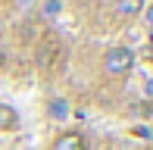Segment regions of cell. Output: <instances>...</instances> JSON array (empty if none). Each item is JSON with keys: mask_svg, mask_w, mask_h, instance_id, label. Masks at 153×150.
I'll list each match as a JSON object with an SVG mask.
<instances>
[{"mask_svg": "<svg viewBox=\"0 0 153 150\" xmlns=\"http://www.w3.org/2000/svg\"><path fill=\"white\" fill-rule=\"evenodd\" d=\"M144 94H147V97H153V78H147V85H144Z\"/></svg>", "mask_w": 153, "mask_h": 150, "instance_id": "cell-10", "label": "cell"}, {"mask_svg": "<svg viewBox=\"0 0 153 150\" xmlns=\"http://www.w3.org/2000/svg\"><path fill=\"white\" fill-rule=\"evenodd\" d=\"M47 113H50L53 119H66V116H69V100H62V97L50 100V106H47Z\"/></svg>", "mask_w": 153, "mask_h": 150, "instance_id": "cell-5", "label": "cell"}, {"mask_svg": "<svg viewBox=\"0 0 153 150\" xmlns=\"http://www.w3.org/2000/svg\"><path fill=\"white\" fill-rule=\"evenodd\" d=\"M116 13L119 16H141L144 13V0H116Z\"/></svg>", "mask_w": 153, "mask_h": 150, "instance_id": "cell-3", "label": "cell"}, {"mask_svg": "<svg viewBox=\"0 0 153 150\" xmlns=\"http://www.w3.org/2000/svg\"><path fill=\"white\" fill-rule=\"evenodd\" d=\"M16 122H19L16 110H13V106H6V103H0V131H3V128H13Z\"/></svg>", "mask_w": 153, "mask_h": 150, "instance_id": "cell-4", "label": "cell"}, {"mask_svg": "<svg viewBox=\"0 0 153 150\" xmlns=\"http://www.w3.org/2000/svg\"><path fill=\"white\" fill-rule=\"evenodd\" d=\"M53 150H88V144L81 134H62V138H56Z\"/></svg>", "mask_w": 153, "mask_h": 150, "instance_id": "cell-2", "label": "cell"}, {"mask_svg": "<svg viewBox=\"0 0 153 150\" xmlns=\"http://www.w3.org/2000/svg\"><path fill=\"white\" fill-rule=\"evenodd\" d=\"M131 66H134V53L128 47H109L103 53V69H106V75H125V72H131Z\"/></svg>", "mask_w": 153, "mask_h": 150, "instance_id": "cell-1", "label": "cell"}, {"mask_svg": "<svg viewBox=\"0 0 153 150\" xmlns=\"http://www.w3.org/2000/svg\"><path fill=\"white\" fill-rule=\"evenodd\" d=\"M144 22H147V25H150V28H153V6H150V10H147V13H144Z\"/></svg>", "mask_w": 153, "mask_h": 150, "instance_id": "cell-9", "label": "cell"}, {"mask_svg": "<svg viewBox=\"0 0 153 150\" xmlns=\"http://www.w3.org/2000/svg\"><path fill=\"white\" fill-rule=\"evenodd\" d=\"M131 113H137V116H150V103H134V106H131Z\"/></svg>", "mask_w": 153, "mask_h": 150, "instance_id": "cell-8", "label": "cell"}, {"mask_svg": "<svg viewBox=\"0 0 153 150\" xmlns=\"http://www.w3.org/2000/svg\"><path fill=\"white\" fill-rule=\"evenodd\" d=\"M13 3H16V10H31V6H38V0H13Z\"/></svg>", "mask_w": 153, "mask_h": 150, "instance_id": "cell-7", "label": "cell"}, {"mask_svg": "<svg viewBox=\"0 0 153 150\" xmlns=\"http://www.w3.org/2000/svg\"><path fill=\"white\" fill-rule=\"evenodd\" d=\"M3 63H6V56H3V53H0V69H3Z\"/></svg>", "mask_w": 153, "mask_h": 150, "instance_id": "cell-11", "label": "cell"}, {"mask_svg": "<svg viewBox=\"0 0 153 150\" xmlns=\"http://www.w3.org/2000/svg\"><path fill=\"white\" fill-rule=\"evenodd\" d=\"M41 10H44V19H56L59 13H62V3H59V0H47Z\"/></svg>", "mask_w": 153, "mask_h": 150, "instance_id": "cell-6", "label": "cell"}]
</instances>
